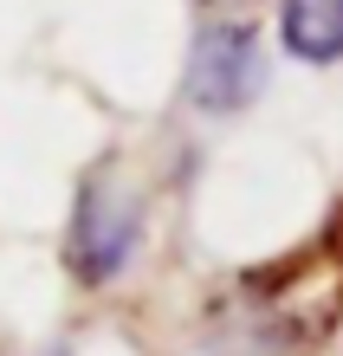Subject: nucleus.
I'll use <instances>...</instances> for the list:
<instances>
[{
	"mask_svg": "<svg viewBox=\"0 0 343 356\" xmlns=\"http://www.w3.org/2000/svg\"><path fill=\"white\" fill-rule=\"evenodd\" d=\"M343 311V272L330 253H298L278 266H253L214 305L207 343L214 356H317Z\"/></svg>",
	"mask_w": 343,
	"mask_h": 356,
	"instance_id": "1",
	"label": "nucleus"
},
{
	"mask_svg": "<svg viewBox=\"0 0 343 356\" xmlns=\"http://www.w3.org/2000/svg\"><path fill=\"white\" fill-rule=\"evenodd\" d=\"M149 234V207L130 188L117 156H97L91 169L78 175L72 207H65V234H58V259H65V279L78 291H111L123 272L136 266Z\"/></svg>",
	"mask_w": 343,
	"mask_h": 356,
	"instance_id": "2",
	"label": "nucleus"
},
{
	"mask_svg": "<svg viewBox=\"0 0 343 356\" xmlns=\"http://www.w3.org/2000/svg\"><path fill=\"white\" fill-rule=\"evenodd\" d=\"M266 85V52H260V26L253 19H207L188 46V72H182V97L201 117H233L246 111Z\"/></svg>",
	"mask_w": 343,
	"mask_h": 356,
	"instance_id": "3",
	"label": "nucleus"
},
{
	"mask_svg": "<svg viewBox=\"0 0 343 356\" xmlns=\"http://www.w3.org/2000/svg\"><path fill=\"white\" fill-rule=\"evenodd\" d=\"M278 39L305 65H337L343 58V0H285L278 7Z\"/></svg>",
	"mask_w": 343,
	"mask_h": 356,
	"instance_id": "4",
	"label": "nucleus"
},
{
	"mask_svg": "<svg viewBox=\"0 0 343 356\" xmlns=\"http://www.w3.org/2000/svg\"><path fill=\"white\" fill-rule=\"evenodd\" d=\"M46 356H72V350H46Z\"/></svg>",
	"mask_w": 343,
	"mask_h": 356,
	"instance_id": "5",
	"label": "nucleus"
}]
</instances>
